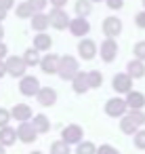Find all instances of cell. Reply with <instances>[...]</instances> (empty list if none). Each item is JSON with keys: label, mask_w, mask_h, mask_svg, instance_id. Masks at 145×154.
<instances>
[{"label": "cell", "mask_w": 145, "mask_h": 154, "mask_svg": "<svg viewBox=\"0 0 145 154\" xmlns=\"http://www.w3.org/2000/svg\"><path fill=\"white\" fill-rule=\"evenodd\" d=\"M82 137H84V131H82V127L76 125V122L63 127V131H61V139H63L65 143H76V146H78V143L82 141Z\"/></svg>", "instance_id": "7c38bea8"}, {"label": "cell", "mask_w": 145, "mask_h": 154, "mask_svg": "<svg viewBox=\"0 0 145 154\" xmlns=\"http://www.w3.org/2000/svg\"><path fill=\"white\" fill-rule=\"evenodd\" d=\"M122 28H124V26H122V19L116 17V15L105 17L103 23H101V32H103L105 38H118V36L122 34Z\"/></svg>", "instance_id": "277c9868"}, {"label": "cell", "mask_w": 145, "mask_h": 154, "mask_svg": "<svg viewBox=\"0 0 145 154\" xmlns=\"http://www.w3.org/2000/svg\"><path fill=\"white\" fill-rule=\"evenodd\" d=\"M132 80H135V78H132L128 72H118V74L111 78V87H114L116 93L128 95V93L132 91Z\"/></svg>", "instance_id": "30bf717a"}, {"label": "cell", "mask_w": 145, "mask_h": 154, "mask_svg": "<svg viewBox=\"0 0 145 154\" xmlns=\"http://www.w3.org/2000/svg\"><path fill=\"white\" fill-rule=\"evenodd\" d=\"M4 61H7V72H9V76H13V78H23V76H25L28 63H25L23 55H9Z\"/></svg>", "instance_id": "7a4b0ae2"}, {"label": "cell", "mask_w": 145, "mask_h": 154, "mask_svg": "<svg viewBox=\"0 0 145 154\" xmlns=\"http://www.w3.org/2000/svg\"><path fill=\"white\" fill-rule=\"evenodd\" d=\"M141 5H143V11H145V0H141Z\"/></svg>", "instance_id": "f6af8a7d"}, {"label": "cell", "mask_w": 145, "mask_h": 154, "mask_svg": "<svg viewBox=\"0 0 145 154\" xmlns=\"http://www.w3.org/2000/svg\"><path fill=\"white\" fill-rule=\"evenodd\" d=\"M32 30L38 34V32H46L49 30V26H51V21H49V15L46 13H36L32 19Z\"/></svg>", "instance_id": "ffe728a7"}, {"label": "cell", "mask_w": 145, "mask_h": 154, "mask_svg": "<svg viewBox=\"0 0 145 154\" xmlns=\"http://www.w3.org/2000/svg\"><path fill=\"white\" fill-rule=\"evenodd\" d=\"M76 154H97V146L93 141H80L76 146Z\"/></svg>", "instance_id": "f1b7e54d"}, {"label": "cell", "mask_w": 145, "mask_h": 154, "mask_svg": "<svg viewBox=\"0 0 145 154\" xmlns=\"http://www.w3.org/2000/svg\"><path fill=\"white\" fill-rule=\"evenodd\" d=\"M74 13H76V17H88L93 13V2L90 0H76Z\"/></svg>", "instance_id": "d4e9b609"}, {"label": "cell", "mask_w": 145, "mask_h": 154, "mask_svg": "<svg viewBox=\"0 0 145 154\" xmlns=\"http://www.w3.org/2000/svg\"><path fill=\"white\" fill-rule=\"evenodd\" d=\"M40 80L36 78V76H32V74H25L21 80H19V93L21 95H25V97H36L38 93H40Z\"/></svg>", "instance_id": "8992f818"}, {"label": "cell", "mask_w": 145, "mask_h": 154, "mask_svg": "<svg viewBox=\"0 0 145 154\" xmlns=\"http://www.w3.org/2000/svg\"><path fill=\"white\" fill-rule=\"evenodd\" d=\"M80 72V63H78V57L74 55H61V66H59V78L61 80H74Z\"/></svg>", "instance_id": "6da1fadb"}, {"label": "cell", "mask_w": 145, "mask_h": 154, "mask_svg": "<svg viewBox=\"0 0 145 154\" xmlns=\"http://www.w3.org/2000/svg\"><path fill=\"white\" fill-rule=\"evenodd\" d=\"M11 114H13V118L19 120V122H28V120L34 118V116H32V108H30L28 103H15L13 110H11Z\"/></svg>", "instance_id": "2e32d148"}, {"label": "cell", "mask_w": 145, "mask_h": 154, "mask_svg": "<svg viewBox=\"0 0 145 154\" xmlns=\"http://www.w3.org/2000/svg\"><path fill=\"white\" fill-rule=\"evenodd\" d=\"M126 103H128V110H143L145 108V95L141 91H130L126 95Z\"/></svg>", "instance_id": "e0dca14e"}, {"label": "cell", "mask_w": 145, "mask_h": 154, "mask_svg": "<svg viewBox=\"0 0 145 154\" xmlns=\"http://www.w3.org/2000/svg\"><path fill=\"white\" fill-rule=\"evenodd\" d=\"M135 26H137L139 30H145V11H139V13L135 15Z\"/></svg>", "instance_id": "d590c367"}, {"label": "cell", "mask_w": 145, "mask_h": 154, "mask_svg": "<svg viewBox=\"0 0 145 154\" xmlns=\"http://www.w3.org/2000/svg\"><path fill=\"white\" fill-rule=\"evenodd\" d=\"M120 131H122L124 135H135V133L139 131V125H137L128 114H124V116L120 118Z\"/></svg>", "instance_id": "603a6c76"}, {"label": "cell", "mask_w": 145, "mask_h": 154, "mask_svg": "<svg viewBox=\"0 0 145 154\" xmlns=\"http://www.w3.org/2000/svg\"><path fill=\"white\" fill-rule=\"evenodd\" d=\"M15 15H17L19 19H32L36 13H34V9H32V5L28 2V0H23V2H19V5L15 7Z\"/></svg>", "instance_id": "484cf974"}, {"label": "cell", "mask_w": 145, "mask_h": 154, "mask_svg": "<svg viewBox=\"0 0 145 154\" xmlns=\"http://www.w3.org/2000/svg\"><path fill=\"white\" fill-rule=\"evenodd\" d=\"M7 15H9V11H4V9H0V23H2V21L7 19Z\"/></svg>", "instance_id": "60d3db41"}, {"label": "cell", "mask_w": 145, "mask_h": 154, "mask_svg": "<svg viewBox=\"0 0 145 154\" xmlns=\"http://www.w3.org/2000/svg\"><path fill=\"white\" fill-rule=\"evenodd\" d=\"M72 89H74V93H78V95H84L90 87H88V76H86V72H78V76L72 80Z\"/></svg>", "instance_id": "ac0fdd59"}, {"label": "cell", "mask_w": 145, "mask_h": 154, "mask_svg": "<svg viewBox=\"0 0 145 154\" xmlns=\"http://www.w3.org/2000/svg\"><path fill=\"white\" fill-rule=\"evenodd\" d=\"M30 154H42V152H30Z\"/></svg>", "instance_id": "bcb514c9"}, {"label": "cell", "mask_w": 145, "mask_h": 154, "mask_svg": "<svg viewBox=\"0 0 145 154\" xmlns=\"http://www.w3.org/2000/svg\"><path fill=\"white\" fill-rule=\"evenodd\" d=\"M90 2H93V5H97V2H105V0H90Z\"/></svg>", "instance_id": "7bdbcfd3"}, {"label": "cell", "mask_w": 145, "mask_h": 154, "mask_svg": "<svg viewBox=\"0 0 145 154\" xmlns=\"http://www.w3.org/2000/svg\"><path fill=\"white\" fill-rule=\"evenodd\" d=\"M49 21H51V28H53V30L63 32V30L70 28L72 17L65 13V9H51V11H49Z\"/></svg>", "instance_id": "3957f363"}, {"label": "cell", "mask_w": 145, "mask_h": 154, "mask_svg": "<svg viewBox=\"0 0 145 154\" xmlns=\"http://www.w3.org/2000/svg\"><path fill=\"white\" fill-rule=\"evenodd\" d=\"M135 148H139V150H145V129H139L137 133H135Z\"/></svg>", "instance_id": "1f68e13d"}, {"label": "cell", "mask_w": 145, "mask_h": 154, "mask_svg": "<svg viewBox=\"0 0 145 154\" xmlns=\"http://www.w3.org/2000/svg\"><path fill=\"white\" fill-rule=\"evenodd\" d=\"M118 42H116V38H105L101 45H99V57L105 61V63H111V61H116V57H118Z\"/></svg>", "instance_id": "9c48e42d"}, {"label": "cell", "mask_w": 145, "mask_h": 154, "mask_svg": "<svg viewBox=\"0 0 145 154\" xmlns=\"http://www.w3.org/2000/svg\"><path fill=\"white\" fill-rule=\"evenodd\" d=\"M70 34L74 36V38H88V32H90V23H88V19L86 17H72V21H70Z\"/></svg>", "instance_id": "52a82bcc"}, {"label": "cell", "mask_w": 145, "mask_h": 154, "mask_svg": "<svg viewBox=\"0 0 145 154\" xmlns=\"http://www.w3.org/2000/svg\"><path fill=\"white\" fill-rule=\"evenodd\" d=\"M0 154H4V146L2 143H0Z\"/></svg>", "instance_id": "ee69618b"}, {"label": "cell", "mask_w": 145, "mask_h": 154, "mask_svg": "<svg viewBox=\"0 0 145 154\" xmlns=\"http://www.w3.org/2000/svg\"><path fill=\"white\" fill-rule=\"evenodd\" d=\"M23 59H25L28 68H34V66H40V61H42V53H40L38 49L30 47V49H25V53H23Z\"/></svg>", "instance_id": "7402d4cb"}, {"label": "cell", "mask_w": 145, "mask_h": 154, "mask_svg": "<svg viewBox=\"0 0 145 154\" xmlns=\"http://www.w3.org/2000/svg\"><path fill=\"white\" fill-rule=\"evenodd\" d=\"M9 72H7V61L4 59H0V78H4Z\"/></svg>", "instance_id": "ab89813d"}, {"label": "cell", "mask_w": 145, "mask_h": 154, "mask_svg": "<svg viewBox=\"0 0 145 154\" xmlns=\"http://www.w3.org/2000/svg\"><path fill=\"white\" fill-rule=\"evenodd\" d=\"M32 125H34V129L38 131V135H40V133H49V131H51V120H49L44 114H36V116L32 118Z\"/></svg>", "instance_id": "cb8c5ba5"}, {"label": "cell", "mask_w": 145, "mask_h": 154, "mask_svg": "<svg viewBox=\"0 0 145 154\" xmlns=\"http://www.w3.org/2000/svg\"><path fill=\"white\" fill-rule=\"evenodd\" d=\"M49 2H51V7H53V9H65L67 0H49Z\"/></svg>", "instance_id": "74e56055"}, {"label": "cell", "mask_w": 145, "mask_h": 154, "mask_svg": "<svg viewBox=\"0 0 145 154\" xmlns=\"http://www.w3.org/2000/svg\"><path fill=\"white\" fill-rule=\"evenodd\" d=\"M76 51H78V57H80V59L90 61V59H95V57H97L99 47H97V42H95V40H90V38H82V40L76 45Z\"/></svg>", "instance_id": "ba28073f"}, {"label": "cell", "mask_w": 145, "mask_h": 154, "mask_svg": "<svg viewBox=\"0 0 145 154\" xmlns=\"http://www.w3.org/2000/svg\"><path fill=\"white\" fill-rule=\"evenodd\" d=\"M97 154H120V152H118V148H114L109 143H103V146L97 148Z\"/></svg>", "instance_id": "836d02e7"}, {"label": "cell", "mask_w": 145, "mask_h": 154, "mask_svg": "<svg viewBox=\"0 0 145 154\" xmlns=\"http://www.w3.org/2000/svg\"><path fill=\"white\" fill-rule=\"evenodd\" d=\"M7 57H9V47L2 40V42H0V59H7Z\"/></svg>", "instance_id": "f35d334b"}, {"label": "cell", "mask_w": 145, "mask_h": 154, "mask_svg": "<svg viewBox=\"0 0 145 154\" xmlns=\"http://www.w3.org/2000/svg\"><path fill=\"white\" fill-rule=\"evenodd\" d=\"M51 154H70V143H65L63 139H57L51 143Z\"/></svg>", "instance_id": "83f0119b"}, {"label": "cell", "mask_w": 145, "mask_h": 154, "mask_svg": "<svg viewBox=\"0 0 145 154\" xmlns=\"http://www.w3.org/2000/svg\"><path fill=\"white\" fill-rule=\"evenodd\" d=\"M105 7L109 11H120L124 7V0H105Z\"/></svg>", "instance_id": "e575fe53"}, {"label": "cell", "mask_w": 145, "mask_h": 154, "mask_svg": "<svg viewBox=\"0 0 145 154\" xmlns=\"http://www.w3.org/2000/svg\"><path fill=\"white\" fill-rule=\"evenodd\" d=\"M32 47H34V49H38L40 53H51V47H53V38L49 36V32H38V34H34Z\"/></svg>", "instance_id": "5bb4252c"}, {"label": "cell", "mask_w": 145, "mask_h": 154, "mask_svg": "<svg viewBox=\"0 0 145 154\" xmlns=\"http://www.w3.org/2000/svg\"><path fill=\"white\" fill-rule=\"evenodd\" d=\"M17 139H19V135H17V131L13 127H2V129H0V143H2L4 148L13 146Z\"/></svg>", "instance_id": "44dd1931"}, {"label": "cell", "mask_w": 145, "mask_h": 154, "mask_svg": "<svg viewBox=\"0 0 145 154\" xmlns=\"http://www.w3.org/2000/svg\"><path fill=\"white\" fill-rule=\"evenodd\" d=\"M4 40V28H2V23H0V42Z\"/></svg>", "instance_id": "b9f144b4"}, {"label": "cell", "mask_w": 145, "mask_h": 154, "mask_svg": "<svg viewBox=\"0 0 145 154\" xmlns=\"http://www.w3.org/2000/svg\"><path fill=\"white\" fill-rule=\"evenodd\" d=\"M17 5H15V0H0V9H4V11H11V9H15Z\"/></svg>", "instance_id": "8d00e7d4"}, {"label": "cell", "mask_w": 145, "mask_h": 154, "mask_svg": "<svg viewBox=\"0 0 145 154\" xmlns=\"http://www.w3.org/2000/svg\"><path fill=\"white\" fill-rule=\"evenodd\" d=\"M36 99H38V103H40V106L51 108V106H55V103H57V91H55L53 87H42V89H40V93L36 95Z\"/></svg>", "instance_id": "9a60e30c"}, {"label": "cell", "mask_w": 145, "mask_h": 154, "mask_svg": "<svg viewBox=\"0 0 145 154\" xmlns=\"http://www.w3.org/2000/svg\"><path fill=\"white\" fill-rule=\"evenodd\" d=\"M132 55H135V59H141V61H145V40H139V42H135V47H132Z\"/></svg>", "instance_id": "f546056e"}, {"label": "cell", "mask_w": 145, "mask_h": 154, "mask_svg": "<svg viewBox=\"0 0 145 154\" xmlns=\"http://www.w3.org/2000/svg\"><path fill=\"white\" fill-rule=\"evenodd\" d=\"M86 76H88V87H90V89H101V85H103V74H101L99 70H90V72H86Z\"/></svg>", "instance_id": "4316f807"}, {"label": "cell", "mask_w": 145, "mask_h": 154, "mask_svg": "<svg viewBox=\"0 0 145 154\" xmlns=\"http://www.w3.org/2000/svg\"><path fill=\"white\" fill-rule=\"evenodd\" d=\"M11 118H13L11 110H7V108H0V129H2V127H9Z\"/></svg>", "instance_id": "d6a6232c"}, {"label": "cell", "mask_w": 145, "mask_h": 154, "mask_svg": "<svg viewBox=\"0 0 145 154\" xmlns=\"http://www.w3.org/2000/svg\"><path fill=\"white\" fill-rule=\"evenodd\" d=\"M28 2L32 5V9H34V13H44V9L51 5L49 0H28Z\"/></svg>", "instance_id": "4dcf8cb0"}, {"label": "cell", "mask_w": 145, "mask_h": 154, "mask_svg": "<svg viewBox=\"0 0 145 154\" xmlns=\"http://www.w3.org/2000/svg\"><path fill=\"white\" fill-rule=\"evenodd\" d=\"M17 135H19V141H23V143H32V141H36L38 131H36L34 125L28 120V122H19V127H17Z\"/></svg>", "instance_id": "4fadbf2b"}, {"label": "cell", "mask_w": 145, "mask_h": 154, "mask_svg": "<svg viewBox=\"0 0 145 154\" xmlns=\"http://www.w3.org/2000/svg\"><path fill=\"white\" fill-rule=\"evenodd\" d=\"M59 66H61V55H55V53H46L42 55V61H40V70L44 74H59Z\"/></svg>", "instance_id": "8fae6325"}, {"label": "cell", "mask_w": 145, "mask_h": 154, "mask_svg": "<svg viewBox=\"0 0 145 154\" xmlns=\"http://www.w3.org/2000/svg\"><path fill=\"white\" fill-rule=\"evenodd\" d=\"M126 72L137 80V78H143L145 76V61H141V59H130L128 63H126Z\"/></svg>", "instance_id": "d6986e66"}, {"label": "cell", "mask_w": 145, "mask_h": 154, "mask_svg": "<svg viewBox=\"0 0 145 154\" xmlns=\"http://www.w3.org/2000/svg\"><path fill=\"white\" fill-rule=\"evenodd\" d=\"M105 114L111 118H122L124 114H128V103L122 97H111L105 101Z\"/></svg>", "instance_id": "5b68a950"}]
</instances>
